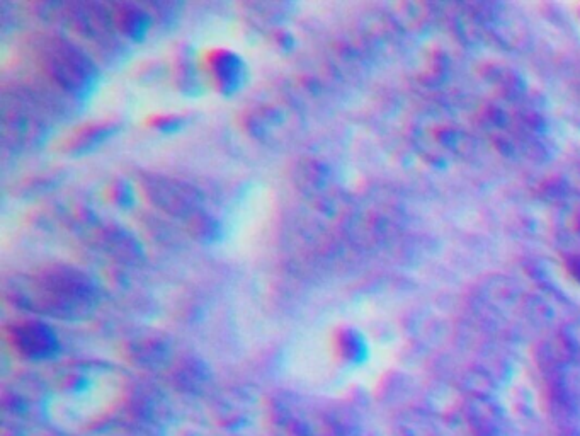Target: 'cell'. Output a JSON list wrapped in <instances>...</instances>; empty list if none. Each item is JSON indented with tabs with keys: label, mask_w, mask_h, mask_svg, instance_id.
Instances as JSON below:
<instances>
[{
	"label": "cell",
	"mask_w": 580,
	"mask_h": 436,
	"mask_svg": "<svg viewBox=\"0 0 580 436\" xmlns=\"http://www.w3.org/2000/svg\"><path fill=\"white\" fill-rule=\"evenodd\" d=\"M106 198L113 203L114 207L131 208L137 201V191H135L130 181L116 178L108 184Z\"/></svg>",
	"instance_id": "8fae6325"
},
{
	"label": "cell",
	"mask_w": 580,
	"mask_h": 436,
	"mask_svg": "<svg viewBox=\"0 0 580 436\" xmlns=\"http://www.w3.org/2000/svg\"><path fill=\"white\" fill-rule=\"evenodd\" d=\"M11 295L19 307L62 319L89 316L99 302V287L86 271L52 264L12 280Z\"/></svg>",
	"instance_id": "6da1fadb"
},
{
	"label": "cell",
	"mask_w": 580,
	"mask_h": 436,
	"mask_svg": "<svg viewBox=\"0 0 580 436\" xmlns=\"http://www.w3.org/2000/svg\"><path fill=\"white\" fill-rule=\"evenodd\" d=\"M57 391L63 404L69 402V409H84V419L94 418L92 409L99 413L120 394V373L99 365H77L63 373Z\"/></svg>",
	"instance_id": "3957f363"
},
{
	"label": "cell",
	"mask_w": 580,
	"mask_h": 436,
	"mask_svg": "<svg viewBox=\"0 0 580 436\" xmlns=\"http://www.w3.org/2000/svg\"><path fill=\"white\" fill-rule=\"evenodd\" d=\"M198 62L206 84L222 96H234L242 91L249 79L247 62L227 48H210L201 53Z\"/></svg>",
	"instance_id": "5b68a950"
},
{
	"label": "cell",
	"mask_w": 580,
	"mask_h": 436,
	"mask_svg": "<svg viewBox=\"0 0 580 436\" xmlns=\"http://www.w3.org/2000/svg\"><path fill=\"white\" fill-rule=\"evenodd\" d=\"M332 346H334V353L341 358L342 362L349 365H359L368 358L366 339L363 338V334L351 327L337 329L332 338Z\"/></svg>",
	"instance_id": "9c48e42d"
},
{
	"label": "cell",
	"mask_w": 580,
	"mask_h": 436,
	"mask_svg": "<svg viewBox=\"0 0 580 436\" xmlns=\"http://www.w3.org/2000/svg\"><path fill=\"white\" fill-rule=\"evenodd\" d=\"M36 60L46 81L70 98L86 99L97 89L96 64L67 40L43 38L36 46Z\"/></svg>",
	"instance_id": "7a4b0ae2"
},
{
	"label": "cell",
	"mask_w": 580,
	"mask_h": 436,
	"mask_svg": "<svg viewBox=\"0 0 580 436\" xmlns=\"http://www.w3.org/2000/svg\"><path fill=\"white\" fill-rule=\"evenodd\" d=\"M148 125L154 128V130H157V132L169 135V133L179 132L186 125V120L182 116L167 113V115L150 116L148 118Z\"/></svg>",
	"instance_id": "7c38bea8"
},
{
	"label": "cell",
	"mask_w": 580,
	"mask_h": 436,
	"mask_svg": "<svg viewBox=\"0 0 580 436\" xmlns=\"http://www.w3.org/2000/svg\"><path fill=\"white\" fill-rule=\"evenodd\" d=\"M118 132V125L113 121H92L86 125L75 127L67 135L58 140V150L65 154L82 155L89 154L103 145L108 138Z\"/></svg>",
	"instance_id": "ba28073f"
},
{
	"label": "cell",
	"mask_w": 580,
	"mask_h": 436,
	"mask_svg": "<svg viewBox=\"0 0 580 436\" xmlns=\"http://www.w3.org/2000/svg\"><path fill=\"white\" fill-rule=\"evenodd\" d=\"M143 193L155 207L171 217L182 218L186 224L198 213L205 212L203 198L193 186L167 176H148L143 179Z\"/></svg>",
	"instance_id": "277c9868"
},
{
	"label": "cell",
	"mask_w": 580,
	"mask_h": 436,
	"mask_svg": "<svg viewBox=\"0 0 580 436\" xmlns=\"http://www.w3.org/2000/svg\"><path fill=\"white\" fill-rule=\"evenodd\" d=\"M104 9L114 35L128 41H142L150 33L152 14L145 7L133 2H111L104 4Z\"/></svg>",
	"instance_id": "52a82bcc"
},
{
	"label": "cell",
	"mask_w": 580,
	"mask_h": 436,
	"mask_svg": "<svg viewBox=\"0 0 580 436\" xmlns=\"http://www.w3.org/2000/svg\"><path fill=\"white\" fill-rule=\"evenodd\" d=\"M186 227H188L189 234L203 244H213L222 236V225L218 222V218L206 210L198 213L193 220H189Z\"/></svg>",
	"instance_id": "30bf717a"
},
{
	"label": "cell",
	"mask_w": 580,
	"mask_h": 436,
	"mask_svg": "<svg viewBox=\"0 0 580 436\" xmlns=\"http://www.w3.org/2000/svg\"><path fill=\"white\" fill-rule=\"evenodd\" d=\"M4 334L12 351L28 360H48L60 350L57 333L45 322L33 319L12 322Z\"/></svg>",
	"instance_id": "8992f818"
}]
</instances>
